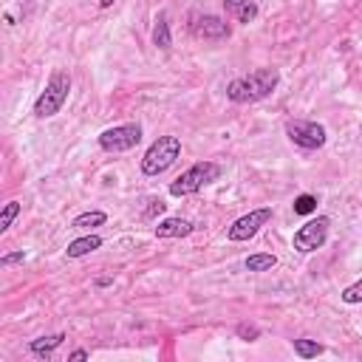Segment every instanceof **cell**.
Returning a JSON list of instances; mask_svg holds the SVG:
<instances>
[{
  "mask_svg": "<svg viewBox=\"0 0 362 362\" xmlns=\"http://www.w3.org/2000/svg\"><path fill=\"white\" fill-rule=\"evenodd\" d=\"M223 8L235 23H246L249 25L257 17V3L255 0H223Z\"/></svg>",
  "mask_w": 362,
  "mask_h": 362,
  "instance_id": "obj_11",
  "label": "cell"
},
{
  "mask_svg": "<svg viewBox=\"0 0 362 362\" xmlns=\"http://www.w3.org/2000/svg\"><path fill=\"white\" fill-rule=\"evenodd\" d=\"M107 221V215L102 209H90V212H82L71 221V229H79V232H90L93 226H102Z\"/></svg>",
  "mask_w": 362,
  "mask_h": 362,
  "instance_id": "obj_15",
  "label": "cell"
},
{
  "mask_svg": "<svg viewBox=\"0 0 362 362\" xmlns=\"http://www.w3.org/2000/svg\"><path fill=\"white\" fill-rule=\"evenodd\" d=\"M269 221H272V206L252 209V212H246V215H240V218H235V221L229 223L226 238H229V240H249V238H255Z\"/></svg>",
  "mask_w": 362,
  "mask_h": 362,
  "instance_id": "obj_8",
  "label": "cell"
},
{
  "mask_svg": "<svg viewBox=\"0 0 362 362\" xmlns=\"http://www.w3.org/2000/svg\"><path fill=\"white\" fill-rule=\"evenodd\" d=\"M62 342H65V334L59 331V334H48V337H37V339H31V342H28V351H31L34 356L45 359V356H51Z\"/></svg>",
  "mask_w": 362,
  "mask_h": 362,
  "instance_id": "obj_13",
  "label": "cell"
},
{
  "mask_svg": "<svg viewBox=\"0 0 362 362\" xmlns=\"http://www.w3.org/2000/svg\"><path fill=\"white\" fill-rule=\"evenodd\" d=\"M17 215H20V201H8V204L3 206V212H0V232H6Z\"/></svg>",
  "mask_w": 362,
  "mask_h": 362,
  "instance_id": "obj_19",
  "label": "cell"
},
{
  "mask_svg": "<svg viewBox=\"0 0 362 362\" xmlns=\"http://www.w3.org/2000/svg\"><path fill=\"white\" fill-rule=\"evenodd\" d=\"M23 260H25V252L20 249V252H8V255H3V257H0V266L6 269V266H14V263H23Z\"/></svg>",
  "mask_w": 362,
  "mask_h": 362,
  "instance_id": "obj_22",
  "label": "cell"
},
{
  "mask_svg": "<svg viewBox=\"0 0 362 362\" xmlns=\"http://www.w3.org/2000/svg\"><path fill=\"white\" fill-rule=\"evenodd\" d=\"M328 226H331V218H328V215H317V218L305 221V223L294 232V240H291L294 249L303 252V255L322 249L325 240H328Z\"/></svg>",
  "mask_w": 362,
  "mask_h": 362,
  "instance_id": "obj_7",
  "label": "cell"
},
{
  "mask_svg": "<svg viewBox=\"0 0 362 362\" xmlns=\"http://www.w3.org/2000/svg\"><path fill=\"white\" fill-rule=\"evenodd\" d=\"M141 141V124L139 122H127V124H116L99 133V147L105 153H127Z\"/></svg>",
  "mask_w": 362,
  "mask_h": 362,
  "instance_id": "obj_6",
  "label": "cell"
},
{
  "mask_svg": "<svg viewBox=\"0 0 362 362\" xmlns=\"http://www.w3.org/2000/svg\"><path fill=\"white\" fill-rule=\"evenodd\" d=\"M99 6H102V8H110V6H113V0H99Z\"/></svg>",
  "mask_w": 362,
  "mask_h": 362,
  "instance_id": "obj_25",
  "label": "cell"
},
{
  "mask_svg": "<svg viewBox=\"0 0 362 362\" xmlns=\"http://www.w3.org/2000/svg\"><path fill=\"white\" fill-rule=\"evenodd\" d=\"M68 93H71V74L68 71H54L45 82V90L34 102V116L37 119L57 116L62 110V105L68 102Z\"/></svg>",
  "mask_w": 362,
  "mask_h": 362,
  "instance_id": "obj_2",
  "label": "cell"
},
{
  "mask_svg": "<svg viewBox=\"0 0 362 362\" xmlns=\"http://www.w3.org/2000/svg\"><path fill=\"white\" fill-rule=\"evenodd\" d=\"M280 82V74L274 68H255L243 76H235L229 85H226V99L229 102H238V105H249V102H260L266 96L274 93Z\"/></svg>",
  "mask_w": 362,
  "mask_h": 362,
  "instance_id": "obj_1",
  "label": "cell"
},
{
  "mask_svg": "<svg viewBox=\"0 0 362 362\" xmlns=\"http://www.w3.org/2000/svg\"><path fill=\"white\" fill-rule=\"evenodd\" d=\"M339 297H342V303H348V305L362 303V277H359L356 283H351V286H348V288H345Z\"/></svg>",
  "mask_w": 362,
  "mask_h": 362,
  "instance_id": "obj_20",
  "label": "cell"
},
{
  "mask_svg": "<svg viewBox=\"0 0 362 362\" xmlns=\"http://www.w3.org/2000/svg\"><path fill=\"white\" fill-rule=\"evenodd\" d=\"M221 164L215 161H195L192 167H187L173 184H170V195L173 198H184V195H195L198 189H204L206 184H215L221 178Z\"/></svg>",
  "mask_w": 362,
  "mask_h": 362,
  "instance_id": "obj_4",
  "label": "cell"
},
{
  "mask_svg": "<svg viewBox=\"0 0 362 362\" xmlns=\"http://www.w3.org/2000/svg\"><path fill=\"white\" fill-rule=\"evenodd\" d=\"M286 136L300 150H320L328 141L325 127L320 122H311V119H288L286 122Z\"/></svg>",
  "mask_w": 362,
  "mask_h": 362,
  "instance_id": "obj_5",
  "label": "cell"
},
{
  "mask_svg": "<svg viewBox=\"0 0 362 362\" xmlns=\"http://www.w3.org/2000/svg\"><path fill=\"white\" fill-rule=\"evenodd\" d=\"M181 156V139L178 136H158L141 156V173L144 175H161L167 173Z\"/></svg>",
  "mask_w": 362,
  "mask_h": 362,
  "instance_id": "obj_3",
  "label": "cell"
},
{
  "mask_svg": "<svg viewBox=\"0 0 362 362\" xmlns=\"http://www.w3.org/2000/svg\"><path fill=\"white\" fill-rule=\"evenodd\" d=\"M294 212H297V215H311V212H317V195H311V192L297 195V198H294Z\"/></svg>",
  "mask_w": 362,
  "mask_h": 362,
  "instance_id": "obj_18",
  "label": "cell"
},
{
  "mask_svg": "<svg viewBox=\"0 0 362 362\" xmlns=\"http://www.w3.org/2000/svg\"><path fill=\"white\" fill-rule=\"evenodd\" d=\"M192 229H195V223L187 218H164L156 226V238H187Z\"/></svg>",
  "mask_w": 362,
  "mask_h": 362,
  "instance_id": "obj_10",
  "label": "cell"
},
{
  "mask_svg": "<svg viewBox=\"0 0 362 362\" xmlns=\"http://www.w3.org/2000/svg\"><path fill=\"white\" fill-rule=\"evenodd\" d=\"M156 212H158V215H161V212H164V201H150V209H147V215H150V218H153V215H156Z\"/></svg>",
  "mask_w": 362,
  "mask_h": 362,
  "instance_id": "obj_23",
  "label": "cell"
},
{
  "mask_svg": "<svg viewBox=\"0 0 362 362\" xmlns=\"http://www.w3.org/2000/svg\"><path fill=\"white\" fill-rule=\"evenodd\" d=\"M243 266H246V272H269L277 266V257L269 252H257V255H249Z\"/></svg>",
  "mask_w": 362,
  "mask_h": 362,
  "instance_id": "obj_16",
  "label": "cell"
},
{
  "mask_svg": "<svg viewBox=\"0 0 362 362\" xmlns=\"http://www.w3.org/2000/svg\"><path fill=\"white\" fill-rule=\"evenodd\" d=\"M88 356H90V354H88L85 348H76V351H71V354H68V359H88Z\"/></svg>",
  "mask_w": 362,
  "mask_h": 362,
  "instance_id": "obj_24",
  "label": "cell"
},
{
  "mask_svg": "<svg viewBox=\"0 0 362 362\" xmlns=\"http://www.w3.org/2000/svg\"><path fill=\"white\" fill-rule=\"evenodd\" d=\"M189 31L198 40H226L229 37V23L218 14H206V11H189Z\"/></svg>",
  "mask_w": 362,
  "mask_h": 362,
  "instance_id": "obj_9",
  "label": "cell"
},
{
  "mask_svg": "<svg viewBox=\"0 0 362 362\" xmlns=\"http://www.w3.org/2000/svg\"><path fill=\"white\" fill-rule=\"evenodd\" d=\"M325 348L317 342V339H294V354L300 356V359H314V356H320Z\"/></svg>",
  "mask_w": 362,
  "mask_h": 362,
  "instance_id": "obj_17",
  "label": "cell"
},
{
  "mask_svg": "<svg viewBox=\"0 0 362 362\" xmlns=\"http://www.w3.org/2000/svg\"><path fill=\"white\" fill-rule=\"evenodd\" d=\"M99 246H102V238H99V235H90V232H85L82 238H76V240H71V243H68L65 255L76 260V257H85V255L96 252Z\"/></svg>",
  "mask_w": 362,
  "mask_h": 362,
  "instance_id": "obj_12",
  "label": "cell"
},
{
  "mask_svg": "<svg viewBox=\"0 0 362 362\" xmlns=\"http://www.w3.org/2000/svg\"><path fill=\"white\" fill-rule=\"evenodd\" d=\"M235 334H238L243 342H255V339L260 337V328H257V325H252V322H240V325L235 328Z\"/></svg>",
  "mask_w": 362,
  "mask_h": 362,
  "instance_id": "obj_21",
  "label": "cell"
},
{
  "mask_svg": "<svg viewBox=\"0 0 362 362\" xmlns=\"http://www.w3.org/2000/svg\"><path fill=\"white\" fill-rule=\"evenodd\" d=\"M153 45L161 48V51H170V48H173V34H170V23H167V14H164V11L156 17V25H153Z\"/></svg>",
  "mask_w": 362,
  "mask_h": 362,
  "instance_id": "obj_14",
  "label": "cell"
}]
</instances>
